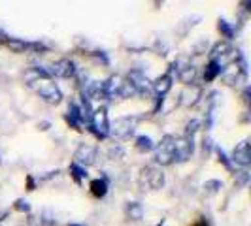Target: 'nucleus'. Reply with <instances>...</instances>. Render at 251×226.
I'll return each mask as SVG.
<instances>
[{
  "instance_id": "obj_24",
  "label": "nucleus",
  "mask_w": 251,
  "mask_h": 226,
  "mask_svg": "<svg viewBox=\"0 0 251 226\" xmlns=\"http://www.w3.org/2000/svg\"><path fill=\"white\" fill-rule=\"evenodd\" d=\"M217 28H219V32H221V34H223L226 40H232V36H234V28L228 25L225 19H219V23H217Z\"/></svg>"
},
{
  "instance_id": "obj_3",
  "label": "nucleus",
  "mask_w": 251,
  "mask_h": 226,
  "mask_svg": "<svg viewBox=\"0 0 251 226\" xmlns=\"http://www.w3.org/2000/svg\"><path fill=\"white\" fill-rule=\"evenodd\" d=\"M140 187H148L151 190H159L164 187V174L157 168L146 166L142 168V176H140Z\"/></svg>"
},
{
  "instance_id": "obj_13",
  "label": "nucleus",
  "mask_w": 251,
  "mask_h": 226,
  "mask_svg": "<svg viewBox=\"0 0 251 226\" xmlns=\"http://www.w3.org/2000/svg\"><path fill=\"white\" fill-rule=\"evenodd\" d=\"M151 89L157 96H164L170 89H172V75L170 74H164L161 77H157L153 83H151Z\"/></svg>"
},
{
  "instance_id": "obj_35",
  "label": "nucleus",
  "mask_w": 251,
  "mask_h": 226,
  "mask_svg": "<svg viewBox=\"0 0 251 226\" xmlns=\"http://www.w3.org/2000/svg\"><path fill=\"white\" fill-rule=\"evenodd\" d=\"M68 226H85V225H68Z\"/></svg>"
},
{
  "instance_id": "obj_27",
  "label": "nucleus",
  "mask_w": 251,
  "mask_h": 226,
  "mask_svg": "<svg viewBox=\"0 0 251 226\" xmlns=\"http://www.w3.org/2000/svg\"><path fill=\"white\" fill-rule=\"evenodd\" d=\"M248 183H250V172H248V170L238 172L236 177H234V185H236V187H246Z\"/></svg>"
},
{
  "instance_id": "obj_8",
  "label": "nucleus",
  "mask_w": 251,
  "mask_h": 226,
  "mask_svg": "<svg viewBox=\"0 0 251 226\" xmlns=\"http://www.w3.org/2000/svg\"><path fill=\"white\" fill-rule=\"evenodd\" d=\"M51 75H55V77H63V79H70V77H74L75 75V64L70 61V59H61V61H57V63L53 64V68H51Z\"/></svg>"
},
{
  "instance_id": "obj_25",
  "label": "nucleus",
  "mask_w": 251,
  "mask_h": 226,
  "mask_svg": "<svg viewBox=\"0 0 251 226\" xmlns=\"http://www.w3.org/2000/svg\"><path fill=\"white\" fill-rule=\"evenodd\" d=\"M134 94H138L136 92V89L132 87V83L125 79V83H123V87H121V92H119V98H130V96H134Z\"/></svg>"
},
{
  "instance_id": "obj_14",
  "label": "nucleus",
  "mask_w": 251,
  "mask_h": 226,
  "mask_svg": "<svg viewBox=\"0 0 251 226\" xmlns=\"http://www.w3.org/2000/svg\"><path fill=\"white\" fill-rule=\"evenodd\" d=\"M87 98L89 100H104L106 92H104V83L100 81H93L87 87Z\"/></svg>"
},
{
  "instance_id": "obj_30",
  "label": "nucleus",
  "mask_w": 251,
  "mask_h": 226,
  "mask_svg": "<svg viewBox=\"0 0 251 226\" xmlns=\"http://www.w3.org/2000/svg\"><path fill=\"white\" fill-rule=\"evenodd\" d=\"M217 157H219V160H221V162L225 164V168H226V170H232V164L228 162V158H226V155H225V153H223V151H221V149H217Z\"/></svg>"
},
{
  "instance_id": "obj_20",
  "label": "nucleus",
  "mask_w": 251,
  "mask_h": 226,
  "mask_svg": "<svg viewBox=\"0 0 251 226\" xmlns=\"http://www.w3.org/2000/svg\"><path fill=\"white\" fill-rule=\"evenodd\" d=\"M221 66L219 63H215V61H210V64L206 66V70H204V81H214L217 75L221 74Z\"/></svg>"
},
{
  "instance_id": "obj_9",
  "label": "nucleus",
  "mask_w": 251,
  "mask_h": 226,
  "mask_svg": "<svg viewBox=\"0 0 251 226\" xmlns=\"http://www.w3.org/2000/svg\"><path fill=\"white\" fill-rule=\"evenodd\" d=\"M128 81L132 83V87L136 89V92H140V94H148V92L153 90L148 75L144 74V72H140V70H132V72L128 74Z\"/></svg>"
},
{
  "instance_id": "obj_33",
  "label": "nucleus",
  "mask_w": 251,
  "mask_h": 226,
  "mask_svg": "<svg viewBox=\"0 0 251 226\" xmlns=\"http://www.w3.org/2000/svg\"><path fill=\"white\" fill-rule=\"evenodd\" d=\"M40 128H42V130H48V128H50V123H48V121H44V123H40Z\"/></svg>"
},
{
  "instance_id": "obj_1",
  "label": "nucleus",
  "mask_w": 251,
  "mask_h": 226,
  "mask_svg": "<svg viewBox=\"0 0 251 226\" xmlns=\"http://www.w3.org/2000/svg\"><path fill=\"white\" fill-rule=\"evenodd\" d=\"M28 87L34 89L48 104H53V106H55V104H61V100H63V92H61L59 87L53 83L51 77H40L34 83H30Z\"/></svg>"
},
{
  "instance_id": "obj_12",
  "label": "nucleus",
  "mask_w": 251,
  "mask_h": 226,
  "mask_svg": "<svg viewBox=\"0 0 251 226\" xmlns=\"http://www.w3.org/2000/svg\"><path fill=\"white\" fill-rule=\"evenodd\" d=\"M202 96V89L199 85H189L183 92H181V106H185V108H191V106H195L197 102L201 100Z\"/></svg>"
},
{
  "instance_id": "obj_16",
  "label": "nucleus",
  "mask_w": 251,
  "mask_h": 226,
  "mask_svg": "<svg viewBox=\"0 0 251 226\" xmlns=\"http://www.w3.org/2000/svg\"><path fill=\"white\" fill-rule=\"evenodd\" d=\"M230 51H232V47H230L226 42H219V44H215L214 47H212V51H210L212 61H221V59L226 57Z\"/></svg>"
},
{
  "instance_id": "obj_2",
  "label": "nucleus",
  "mask_w": 251,
  "mask_h": 226,
  "mask_svg": "<svg viewBox=\"0 0 251 226\" xmlns=\"http://www.w3.org/2000/svg\"><path fill=\"white\" fill-rule=\"evenodd\" d=\"M136 125H138V117H130V115L119 117V119H115L113 126L110 125V134H113L115 138L119 139H126L134 134Z\"/></svg>"
},
{
  "instance_id": "obj_6",
  "label": "nucleus",
  "mask_w": 251,
  "mask_h": 226,
  "mask_svg": "<svg viewBox=\"0 0 251 226\" xmlns=\"http://www.w3.org/2000/svg\"><path fill=\"white\" fill-rule=\"evenodd\" d=\"M97 160V149L89 143H81L74 153V164L81 166V168H87V166H93Z\"/></svg>"
},
{
  "instance_id": "obj_29",
  "label": "nucleus",
  "mask_w": 251,
  "mask_h": 226,
  "mask_svg": "<svg viewBox=\"0 0 251 226\" xmlns=\"http://www.w3.org/2000/svg\"><path fill=\"white\" fill-rule=\"evenodd\" d=\"M50 47L46 45V44H42V42H30V51H36V53H44V51H48Z\"/></svg>"
},
{
  "instance_id": "obj_7",
  "label": "nucleus",
  "mask_w": 251,
  "mask_h": 226,
  "mask_svg": "<svg viewBox=\"0 0 251 226\" xmlns=\"http://www.w3.org/2000/svg\"><path fill=\"white\" fill-rule=\"evenodd\" d=\"M193 155V139H187L185 136L174 138V160L176 162H187Z\"/></svg>"
},
{
  "instance_id": "obj_4",
  "label": "nucleus",
  "mask_w": 251,
  "mask_h": 226,
  "mask_svg": "<svg viewBox=\"0 0 251 226\" xmlns=\"http://www.w3.org/2000/svg\"><path fill=\"white\" fill-rule=\"evenodd\" d=\"M155 162L159 166H170L174 162V136H164L163 141L159 143L157 153H155Z\"/></svg>"
},
{
  "instance_id": "obj_34",
  "label": "nucleus",
  "mask_w": 251,
  "mask_h": 226,
  "mask_svg": "<svg viewBox=\"0 0 251 226\" xmlns=\"http://www.w3.org/2000/svg\"><path fill=\"white\" fill-rule=\"evenodd\" d=\"M195 226H208V223H206V221L202 219V221H199V223H197V225H195Z\"/></svg>"
},
{
  "instance_id": "obj_36",
  "label": "nucleus",
  "mask_w": 251,
  "mask_h": 226,
  "mask_svg": "<svg viewBox=\"0 0 251 226\" xmlns=\"http://www.w3.org/2000/svg\"><path fill=\"white\" fill-rule=\"evenodd\" d=\"M0 38H4V34H2V30H0Z\"/></svg>"
},
{
  "instance_id": "obj_21",
  "label": "nucleus",
  "mask_w": 251,
  "mask_h": 226,
  "mask_svg": "<svg viewBox=\"0 0 251 226\" xmlns=\"http://www.w3.org/2000/svg\"><path fill=\"white\" fill-rule=\"evenodd\" d=\"M136 149L142 151V153H148V151L155 149V143H153V139L150 136H138L136 138Z\"/></svg>"
},
{
  "instance_id": "obj_37",
  "label": "nucleus",
  "mask_w": 251,
  "mask_h": 226,
  "mask_svg": "<svg viewBox=\"0 0 251 226\" xmlns=\"http://www.w3.org/2000/svg\"><path fill=\"white\" fill-rule=\"evenodd\" d=\"M2 217H4V215H2ZM2 217H0V223H2Z\"/></svg>"
},
{
  "instance_id": "obj_28",
  "label": "nucleus",
  "mask_w": 251,
  "mask_h": 226,
  "mask_svg": "<svg viewBox=\"0 0 251 226\" xmlns=\"http://www.w3.org/2000/svg\"><path fill=\"white\" fill-rule=\"evenodd\" d=\"M13 207H15L17 211H21V213H28V211H30V205H28V202L21 200V198L15 202V205H13Z\"/></svg>"
},
{
  "instance_id": "obj_18",
  "label": "nucleus",
  "mask_w": 251,
  "mask_h": 226,
  "mask_svg": "<svg viewBox=\"0 0 251 226\" xmlns=\"http://www.w3.org/2000/svg\"><path fill=\"white\" fill-rule=\"evenodd\" d=\"M91 192L97 198H104L108 192V181L106 179H93L91 181Z\"/></svg>"
},
{
  "instance_id": "obj_22",
  "label": "nucleus",
  "mask_w": 251,
  "mask_h": 226,
  "mask_svg": "<svg viewBox=\"0 0 251 226\" xmlns=\"http://www.w3.org/2000/svg\"><path fill=\"white\" fill-rule=\"evenodd\" d=\"M221 187H223V183H221L219 179H210V181L204 183V192H206V194H217Z\"/></svg>"
},
{
  "instance_id": "obj_19",
  "label": "nucleus",
  "mask_w": 251,
  "mask_h": 226,
  "mask_svg": "<svg viewBox=\"0 0 251 226\" xmlns=\"http://www.w3.org/2000/svg\"><path fill=\"white\" fill-rule=\"evenodd\" d=\"M126 215H128V219H132V221H142V219H144V207H142V203L130 202V203L126 205Z\"/></svg>"
},
{
  "instance_id": "obj_31",
  "label": "nucleus",
  "mask_w": 251,
  "mask_h": 226,
  "mask_svg": "<svg viewBox=\"0 0 251 226\" xmlns=\"http://www.w3.org/2000/svg\"><path fill=\"white\" fill-rule=\"evenodd\" d=\"M26 185H28V190H34V188H36V183H34V179L30 176L26 177Z\"/></svg>"
},
{
  "instance_id": "obj_11",
  "label": "nucleus",
  "mask_w": 251,
  "mask_h": 226,
  "mask_svg": "<svg viewBox=\"0 0 251 226\" xmlns=\"http://www.w3.org/2000/svg\"><path fill=\"white\" fill-rule=\"evenodd\" d=\"M125 79L121 75H110L108 81H104V92H106V98H119V92H121V87H123Z\"/></svg>"
},
{
  "instance_id": "obj_17",
  "label": "nucleus",
  "mask_w": 251,
  "mask_h": 226,
  "mask_svg": "<svg viewBox=\"0 0 251 226\" xmlns=\"http://www.w3.org/2000/svg\"><path fill=\"white\" fill-rule=\"evenodd\" d=\"M6 45H8V49L12 51V53H25V51H30V42H23V40H19V38H10V40L6 42Z\"/></svg>"
},
{
  "instance_id": "obj_15",
  "label": "nucleus",
  "mask_w": 251,
  "mask_h": 226,
  "mask_svg": "<svg viewBox=\"0 0 251 226\" xmlns=\"http://www.w3.org/2000/svg\"><path fill=\"white\" fill-rule=\"evenodd\" d=\"M177 77H179V81L181 83H185V85H193L195 83V77H197V68L193 66V64H189L185 68H181L179 72H177Z\"/></svg>"
},
{
  "instance_id": "obj_26",
  "label": "nucleus",
  "mask_w": 251,
  "mask_h": 226,
  "mask_svg": "<svg viewBox=\"0 0 251 226\" xmlns=\"http://www.w3.org/2000/svg\"><path fill=\"white\" fill-rule=\"evenodd\" d=\"M199 128H201V121H199V119H193V121H189L187 128H185V138L193 139V136L199 132Z\"/></svg>"
},
{
  "instance_id": "obj_5",
  "label": "nucleus",
  "mask_w": 251,
  "mask_h": 226,
  "mask_svg": "<svg viewBox=\"0 0 251 226\" xmlns=\"http://www.w3.org/2000/svg\"><path fill=\"white\" fill-rule=\"evenodd\" d=\"M91 125L93 130L99 138H106L110 134V119H108V110L106 108H99L97 112L91 113Z\"/></svg>"
},
{
  "instance_id": "obj_23",
  "label": "nucleus",
  "mask_w": 251,
  "mask_h": 226,
  "mask_svg": "<svg viewBox=\"0 0 251 226\" xmlns=\"http://www.w3.org/2000/svg\"><path fill=\"white\" fill-rule=\"evenodd\" d=\"M70 174L74 176V179H75V183H77V185L81 183V179H85V177H87L85 168H81V166H77V164H70Z\"/></svg>"
},
{
  "instance_id": "obj_10",
  "label": "nucleus",
  "mask_w": 251,
  "mask_h": 226,
  "mask_svg": "<svg viewBox=\"0 0 251 226\" xmlns=\"http://www.w3.org/2000/svg\"><path fill=\"white\" fill-rule=\"evenodd\" d=\"M232 160L240 166H244V168H248L251 162V157H250V141L248 139H244V141H240L238 145L234 147V153H232Z\"/></svg>"
},
{
  "instance_id": "obj_32",
  "label": "nucleus",
  "mask_w": 251,
  "mask_h": 226,
  "mask_svg": "<svg viewBox=\"0 0 251 226\" xmlns=\"http://www.w3.org/2000/svg\"><path fill=\"white\" fill-rule=\"evenodd\" d=\"M121 155H123V149H119V147H117V149H112L110 151V157H121Z\"/></svg>"
}]
</instances>
